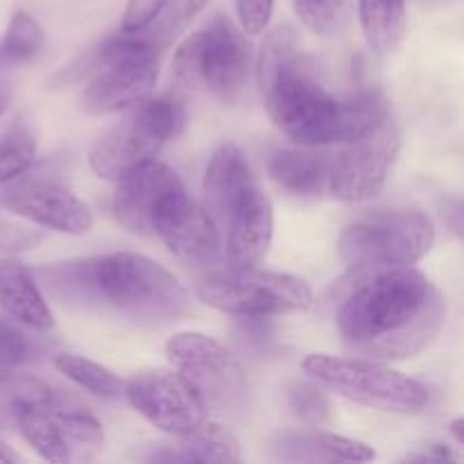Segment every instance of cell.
<instances>
[{"instance_id": "28", "label": "cell", "mask_w": 464, "mask_h": 464, "mask_svg": "<svg viewBox=\"0 0 464 464\" xmlns=\"http://www.w3.org/2000/svg\"><path fill=\"white\" fill-rule=\"evenodd\" d=\"M299 21L320 36H334L347 27L352 9L349 0H295Z\"/></svg>"}, {"instance_id": "4", "label": "cell", "mask_w": 464, "mask_h": 464, "mask_svg": "<svg viewBox=\"0 0 464 464\" xmlns=\"http://www.w3.org/2000/svg\"><path fill=\"white\" fill-rule=\"evenodd\" d=\"M302 367L322 388L372 411L417 415L429 403L426 385L372 358L311 353Z\"/></svg>"}, {"instance_id": "7", "label": "cell", "mask_w": 464, "mask_h": 464, "mask_svg": "<svg viewBox=\"0 0 464 464\" xmlns=\"http://www.w3.org/2000/svg\"><path fill=\"white\" fill-rule=\"evenodd\" d=\"M184 122L186 113L179 100L172 95H150L91 148V170L100 179L118 181L140 163L157 159L163 145L179 134Z\"/></svg>"}, {"instance_id": "9", "label": "cell", "mask_w": 464, "mask_h": 464, "mask_svg": "<svg viewBox=\"0 0 464 464\" xmlns=\"http://www.w3.org/2000/svg\"><path fill=\"white\" fill-rule=\"evenodd\" d=\"M433 243L435 227L424 211L394 208L349 225L340 236L338 252L349 267L415 266Z\"/></svg>"}, {"instance_id": "17", "label": "cell", "mask_w": 464, "mask_h": 464, "mask_svg": "<svg viewBox=\"0 0 464 464\" xmlns=\"http://www.w3.org/2000/svg\"><path fill=\"white\" fill-rule=\"evenodd\" d=\"M444 320H447V302H444L442 293L433 285L424 306L406 324H401L394 331H388V334L379 335L374 340H367V343L352 344V349L356 356L372 358V361L381 362L415 358L435 343V338L442 331Z\"/></svg>"}, {"instance_id": "21", "label": "cell", "mask_w": 464, "mask_h": 464, "mask_svg": "<svg viewBox=\"0 0 464 464\" xmlns=\"http://www.w3.org/2000/svg\"><path fill=\"white\" fill-rule=\"evenodd\" d=\"M177 447H161L152 460L166 462H204V464H236L243 460L240 442L229 426L208 417L193 433L177 438Z\"/></svg>"}, {"instance_id": "27", "label": "cell", "mask_w": 464, "mask_h": 464, "mask_svg": "<svg viewBox=\"0 0 464 464\" xmlns=\"http://www.w3.org/2000/svg\"><path fill=\"white\" fill-rule=\"evenodd\" d=\"M44 41L45 32L41 23L32 14L16 12L9 18L0 50H3L9 62H30L41 53Z\"/></svg>"}, {"instance_id": "40", "label": "cell", "mask_w": 464, "mask_h": 464, "mask_svg": "<svg viewBox=\"0 0 464 464\" xmlns=\"http://www.w3.org/2000/svg\"><path fill=\"white\" fill-rule=\"evenodd\" d=\"M9 102H12V89H9V84L0 82V116L7 111Z\"/></svg>"}, {"instance_id": "30", "label": "cell", "mask_w": 464, "mask_h": 464, "mask_svg": "<svg viewBox=\"0 0 464 464\" xmlns=\"http://www.w3.org/2000/svg\"><path fill=\"white\" fill-rule=\"evenodd\" d=\"M290 408L304 424L320 429L331 420V403L329 397L322 392V385L306 383V381H295L285 390Z\"/></svg>"}, {"instance_id": "14", "label": "cell", "mask_w": 464, "mask_h": 464, "mask_svg": "<svg viewBox=\"0 0 464 464\" xmlns=\"http://www.w3.org/2000/svg\"><path fill=\"white\" fill-rule=\"evenodd\" d=\"M3 204L14 216L32 225L82 236L93 227V211L71 188L53 179H25L3 195Z\"/></svg>"}, {"instance_id": "37", "label": "cell", "mask_w": 464, "mask_h": 464, "mask_svg": "<svg viewBox=\"0 0 464 464\" xmlns=\"http://www.w3.org/2000/svg\"><path fill=\"white\" fill-rule=\"evenodd\" d=\"M442 218L449 227L453 229V234L462 236V204L460 199L447 198V204L442 207Z\"/></svg>"}, {"instance_id": "23", "label": "cell", "mask_w": 464, "mask_h": 464, "mask_svg": "<svg viewBox=\"0 0 464 464\" xmlns=\"http://www.w3.org/2000/svg\"><path fill=\"white\" fill-rule=\"evenodd\" d=\"M358 18L367 44L379 57L392 54L406 36V0H358Z\"/></svg>"}, {"instance_id": "25", "label": "cell", "mask_w": 464, "mask_h": 464, "mask_svg": "<svg viewBox=\"0 0 464 464\" xmlns=\"http://www.w3.org/2000/svg\"><path fill=\"white\" fill-rule=\"evenodd\" d=\"M54 367H57L59 374L66 376L71 383L86 390V392L95 394V397L116 399L125 392V381H122L116 372L100 365V362L89 361V358L84 356L59 353V356H54Z\"/></svg>"}, {"instance_id": "35", "label": "cell", "mask_w": 464, "mask_h": 464, "mask_svg": "<svg viewBox=\"0 0 464 464\" xmlns=\"http://www.w3.org/2000/svg\"><path fill=\"white\" fill-rule=\"evenodd\" d=\"M163 5H166V0H127L122 30H143L161 12Z\"/></svg>"}, {"instance_id": "15", "label": "cell", "mask_w": 464, "mask_h": 464, "mask_svg": "<svg viewBox=\"0 0 464 464\" xmlns=\"http://www.w3.org/2000/svg\"><path fill=\"white\" fill-rule=\"evenodd\" d=\"M220 236L222 256L229 267H252L266 256L275 236V208L261 181L249 186L234 204Z\"/></svg>"}, {"instance_id": "18", "label": "cell", "mask_w": 464, "mask_h": 464, "mask_svg": "<svg viewBox=\"0 0 464 464\" xmlns=\"http://www.w3.org/2000/svg\"><path fill=\"white\" fill-rule=\"evenodd\" d=\"M256 181V175H254L247 157H245V152L238 145L222 143L213 152L207 172H204L202 207L213 220V225L218 227V231L222 229L234 204Z\"/></svg>"}, {"instance_id": "34", "label": "cell", "mask_w": 464, "mask_h": 464, "mask_svg": "<svg viewBox=\"0 0 464 464\" xmlns=\"http://www.w3.org/2000/svg\"><path fill=\"white\" fill-rule=\"evenodd\" d=\"M44 240V236L34 229H25L12 222H0V254H16L34 249Z\"/></svg>"}, {"instance_id": "8", "label": "cell", "mask_w": 464, "mask_h": 464, "mask_svg": "<svg viewBox=\"0 0 464 464\" xmlns=\"http://www.w3.org/2000/svg\"><path fill=\"white\" fill-rule=\"evenodd\" d=\"M172 370L179 372L211 417H240L247 411L249 381L238 358L222 343L198 331H181L166 343Z\"/></svg>"}, {"instance_id": "33", "label": "cell", "mask_w": 464, "mask_h": 464, "mask_svg": "<svg viewBox=\"0 0 464 464\" xmlns=\"http://www.w3.org/2000/svg\"><path fill=\"white\" fill-rule=\"evenodd\" d=\"M236 12L245 34H261L272 21L275 0H236Z\"/></svg>"}, {"instance_id": "22", "label": "cell", "mask_w": 464, "mask_h": 464, "mask_svg": "<svg viewBox=\"0 0 464 464\" xmlns=\"http://www.w3.org/2000/svg\"><path fill=\"white\" fill-rule=\"evenodd\" d=\"M63 438H66L71 458H93L104 444V430L98 417L82 403L71 390L53 388L48 401Z\"/></svg>"}, {"instance_id": "2", "label": "cell", "mask_w": 464, "mask_h": 464, "mask_svg": "<svg viewBox=\"0 0 464 464\" xmlns=\"http://www.w3.org/2000/svg\"><path fill=\"white\" fill-rule=\"evenodd\" d=\"M91 299L104 302L130 320L168 324L193 311L186 285L168 267L136 252L89 258Z\"/></svg>"}, {"instance_id": "12", "label": "cell", "mask_w": 464, "mask_h": 464, "mask_svg": "<svg viewBox=\"0 0 464 464\" xmlns=\"http://www.w3.org/2000/svg\"><path fill=\"white\" fill-rule=\"evenodd\" d=\"M152 236L161 238L184 266L195 267V270L204 272L220 261V231L213 225L202 204L190 198L188 190L172 198L159 211Z\"/></svg>"}, {"instance_id": "13", "label": "cell", "mask_w": 464, "mask_h": 464, "mask_svg": "<svg viewBox=\"0 0 464 464\" xmlns=\"http://www.w3.org/2000/svg\"><path fill=\"white\" fill-rule=\"evenodd\" d=\"M184 190L181 177L170 166L152 159L116 181L113 216L130 234L152 236L159 211Z\"/></svg>"}, {"instance_id": "38", "label": "cell", "mask_w": 464, "mask_h": 464, "mask_svg": "<svg viewBox=\"0 0 464 464\" xmlns=\"http://www.w3.org/2000/svg\"><path fill=\"white\" fill-rule=\"evenodd\" d=\"M23 458L18 456L16 451H14L12 447H7V444L0 440V464H9V462H21Z\"/></svg>"}, {"instance_id": "31", "label": "cell", "mask_w": 464, "mask_h": 464, "mask_svg": "<svg viewBox=\"0 0 464 464\" xmlns=\"http://www.w3.org/2000/svg\"><path fill=\"white\" fill-rule=\"evenodd\" d=\"M313 440H315L317 451H320L324 458H329V460L372 462L376 458L374 449H372L370 444L361 442V440L347 438V435L320 430V433L313 435Z\"/></svg>"}, {"instance_id": "5", "label": "cell", "mask_w": 464, "mask_h": 464, "mask_svg": "<svg viewBox=\"0 0 464 464\" xmlns=\"http://www.w3.org/2000/svg\"><path fill=\"white\" fill-rule=\"evenodd\" d=\"M245 32L227 16H216L204 30L186 36L175 50V77L190 91H207L220 102H236L249 77Z\"/></svg>"}, {"instance_id": "32", "label": "cell", "mask_w": 464, "mask_h": 464, "mask_svg": "<svg viewBox=\"0 0 464 464\" xmlns=\"http://www.w3.org/2000/svg\"><path fill=\"white\" fill-rule=\"evenodd\" d=\"M27 340L18 326L0 320V381L16 376L18 367L27 361Z\"/></svg>"}, {"instance_id": "3", "label": "cell", "mask_w": 464, "mask_h": 464, "mask_svg": "<svg viewBox=\"0 0 464 464\" xmlns=\"http://www.w3.org/2000/svg\"><path fill=\"white\" fill-rule=\"evenodd\" d=\"M349 293L338 308V329L349 344L399 329L420 313L430 284L417 267H352Z\"/></svg>"}, {"instance_id": "29", "label": "cell", "mask_w": 464, "mask_h": 464, "mask_svg": "<svg viewBox=\"0 0 464 464\" xmlns=\"http://www.w3.org/2000/svg\"><path fill=\"white\" fill-rule=\"evenodd\" d=\"M208 0H166V5L161 7V12L154 16V21L150 25H145L148 34L152 36L157 44H161L166 48L190 21H193L195 14L207 5Z\"/></svg>"}, {"instance_id": "11", "label": "cell", "mask_w": 464, "mask_h": 464, "mask_svg": "<svg viewBox=\"0 0 464 464\" xmlns=\"http://www.w3.org/2000/svg\"><path fill=\"white\" fill-rule=\"evenodd\" d=\"M140 417L172 438H184L208 420V412L188 381L175 370H140L122 392Z\"/></svg>"}, {"instance_id": "6", "label": "cell", "mask_w": 464, "mask_h": 464, "mask_svg": "<svg viewBox=\"0 0 464 464\" xmlns=\"http://www.w3.org/2000/svg\"><path fill=\"white\" fill-rule=\"evenodd\" d=\"M199 302L236 317H270L304 313L313 290L302 276L256 267H208L195 285Z\"/></svg>"}, {"instance_id": "20", "label": "cell", "mask_w": 464, "mask_h": 464, "mask_svg": "<svg viewBox=\"0 0 464 464\" xmlns=\"http://www.w3.org/2000/svg\"><path fill=\"white\" fill-rule=\"evenodd\" d=\"M0 308L12 320L34 331H48L54 326V315L34 276L14 254L0 256Z\"/></svg>"}, {"instance_id": "1", "label": "cell", "mask_w": 464, "mask_h": 464, "mask_svg": "<svg viewBox=\"0 0 464 464\" xmlns=\"http://www.w3.org/2000/svg\"><path fill=\"white\" fill-rule=\"evenodd\" d=\"M258 89L272 122L297 145H329L331 122L340 100L334 98L304 63L297 34L279 25L263 39L256 63Z\"/></svg>"}, {"instance_id": "36", "label": "cell", "mask_w": 464, "mask_h": 464, "mask_svg": "<svg viewBox=\"0 0 464 464\" xmlns=\"http://www.w3.org/2000/svg\"><path fill=\"white\" fill-rule=\"evenodd\" d=\"M456 460V456L451 453V449L447 444H429L424 451L408 453L401 458V462H421V464H447Z\"/></svg>"}, {"instance_id": "10", "label": "cell", "mask_w": 464, "mask_h": 464, "mask_svg": "<svg viewBox=\"0 0 464 464\" xmlns=\"http://www.w3.org/2000/svg\"><path fill=\"white\" fill-rule=\"evenodd\" d=\"M343 145L331 161L329 193L349 204L376 198L401 152V127L388 116L374 130Z\"/></svg>"}, {"instance_id": "19", "label": "cell", "mask_w": 464, "mask_h": 464, "mask_svg": "<svg viewBox=\"0 0 464 464\" xmlns=\"http://www.w3.org/2000/svg\"><path fill=\"white\" fill-rule=\"evenodd\" d=\"M334 154L320 145H302L295 150H279L270 159V179L295 198H322L329 193V177Z\"/></svg>"}, {"instance_id": "39", "label": "cell", "mask_w": 464, "mask_h": 464, "mask_svg": "<svg viewBox=\"0 0 464 464\" xmlns=\"http://www.w3.org/2000/svg\"><path fill=\"white\" fill-rule=\"evenodd\" d=\"M449 430H451L453 440H456V444H464V420L462 417H458V420L451 421V426H449Z\"/></svg>"}, {"instance_id": "24", "label": "cell", "mask_w": 464, "mask_h": 464, "mask_svg": "<svg viewBox=\"0 0 464 464\" xmlns=\"http://www.w3.org/2000/svg\"><path fill=\"white\" fill-rule=\"evenodd\" d=\"M390 116L388 102L376 89L358 91L347 100H340L338 111L329 131V145L349 143L358 136L374 130L381 121Z\"/></svg>"}, {"instance_id": "26", "label": "cell", "mask_w": 464, "mask_h": 464, "mask_svg": "<svg viewBox=\"0 0 464 464\" xmlns=\"http://www.w3.org/2000/svg\"><path fill=\"white\" fill-rule=\"evenodd\" d=\"M36 139L25 122L16 121L0 134V184L18 179L32 168Z\"/></svg>"}, {"instance_id": "16", "label": "cell", "mask_w": 464, "mask_h": 464, "mask_svg": "<svg viewBox=\"0 0 464 464\" xmlns=\"http://www.w3.org/2000/svg\"><path fill=\"white\" fill-rule=\"evenodd\" d=\"M157 77L159 62L104 63L102 71L82 91L80 109L86 116L130 111L152 95Z\"/></svg>"}]
</instances>
